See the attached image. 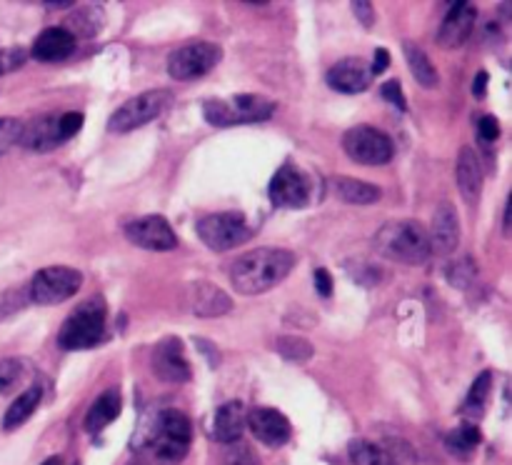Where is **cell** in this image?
<instances>
[{
	"label": "cell",
	"mask_w": 512,
	"mask_h": 465,
	"mask_svg": "<svg viewBox=\"0 0 512 465\" xmlns=\"http://www.w3.org/2000/svg\"><path fill=\"white\" fill-rule=\"evenodd\" d=\"M220 58H223L220 45L208 43V40H193L168 55V73L173 80L188 83V80L203 78L205 73H210L220 63Z\"/></svg>",
	"instance_id": "11"
},
{
	"label": "cell",
	"mask_w": 512,
	"mask_h": 465,
	"mask_svg": "<svg viewBox=\"0 0 512 465\" xmlns=\"http://www.w3.org/2000/svg\"><path fill=\"white\" fill-rule=\"evenodd\" d=\"M223 465H260V460L258 455L250 450V445H245L243 440H238V443L225 445Z\"/></svg>",
	"instance_id": "33"
},
{
	"label": "cell",
	"mask_w": 512,
	"mask_h": 465,
	"mask_svg": "<svg viewBox=\"0 0 512 465\" xmlns=\"http://www.w3.org/2000/svg\"><path fill=\"white\" fill-rule=\"evenodd\" d=\"M48 8H73V3H45Z\"/></svg>",
	"instance_id": "44"
},
{
	"label": "cell",
	"mask_w": 512,
	"mask_h": 465,
	"mask_svg": "<svg viewBox=\"0 0 512 465\" xmlns=\"http://www.w3.org/2000/svg\"><path fill=\"white\" fill-rule=\"evenodd\" d=\"M490 390H493V370H483V373L473 380V385H470L468 398H465L463 405L465 413L483 415L485 403H488L490 398Z\"/></svg>",
	"instance_id": "29"
},
{
	"label": "cell",
	"mask_w": 512,
	"mask_h": 465,
	"mask_svg": "<svg viewBox=\"0 0 512 465\" xmlns=\"http://www.w3.org/2000/svg\"><path fill=\"white\" fill-rule=\"evenodd\" d=\"M28 300H30L28 290H20V288L5 290V293L0 295V318H5V315L10 313H18Z\"/></svg>",
	"instance_id": "37"
},
{
	"label": "cell",
	"mask_w": 512,
	"mask_h": 465,
	"mask_svg": "<svg viewBox=\"0 0 512 465\" xmlns=\"http://www.w3.org/2000/svg\"><path fill=\"white\" fill-rule=\"evenodd\" d=\"M25 60H28V50L20 48V45H15V48H0V75L13 73Z\"/></svg>",
	"instance_id": "36"
},
{
	"label": "cell",
	"mask_w": 512,
	"mask_h": 465,
	"mask_svg": "<svg viewBox=\"0 0 512 465\" xmlns=\"http://www.w3.org/2000/svg\"><path fill=\"white\" fill-rule=\"evenodd\" d=\"M480 440H483V435H480L478 425H475L473 420H465V423H460L458 428H453L445 435V448H448V453L453 455V458L470 460L473 458L475 448L480 445Z\"/></svg>",
	"instance_id": "26"
},
{
	"label": "cell",
	"mask_w": 512,
	"mask_h": 465,
	"mask_svg": "<svg viewBox=\"0 0 512 465\" xmlns=\"http://www.w3.org/2000/svg\"><path fill=\"white\" fill-rule=\"evenodd\" d=\"M75 50V35H70L63 25H53V28H45L43 33L35 38L30 55H33L38 63H60L68 55H73Z\"/></svg>",
	"instance_id": "20"
},
{
	"label": "cell",
	"mask_w": 512,
	"mask_h": 465,
	"mask_svg": "<svg viewBox=\"0 0 512 465\" xmlns=\"http://www.w3.org/2000/svg\"><path fill=\"white\" fill-rule=\"evenodd\" d=\"M150 365H153V373L158 375L163 383L180 385L188 383L193 378V370H190L188 358H185V348L180 343V338H163L153 348V358H150Z\"/></svg>",
	"instance_id": "14"
},
{
	"label": "cell",
	"mask_w": 512,
	"mask_h": 465,
	"mask_svg": "<svg viewBox=\"0 0 512 465\" xmlns=\"http://www.w3.org/2000/svg\"><path fill=\"white\" fill-rule=\"evenodd\" d=\"M328 85L338 93L355 95L363 93L373 83V73H370V63H365L363 58H343L328 70L325 75Z\"/></svg>",
	"instance_id": "19"
},
{
	"label": "cell",
	"mask_w": 512,
	"mask_h": 465,
	"mask_svg": "<svg viewBox=\"0 0 512 465\" xmlns=\"http://www.w3.org/2000/svg\"><path fill=\"white\" fill-rule=\"evenodd\" d=\"M205 120L218 128H228V125H245V123H263L275 113L273 100L263 98V95L240 93L233 98H215L205 100L203 105Z\"/></svg>",
	"instance_id": "6"
},
{
	"label": "cell",
	"mask_w": 512,
	"mask_h": 465,
	"mask_svg": "<svg viewBox=\"0 0 512 465\" xmlns=\"http://www.w3.org/2000/svg\"><path fill=\"white\" fill-rule=\"evenodd\" d=\"M120 408H123V398H120V390L118 388H108L93 400V405L88 408L85 413V430L88 433H100L103 428H108L115 418L120 415Z\"/></svg>",
	"instance_id": "23"
},
{
	"label": "cell",
	"mask_w": 512,
	"mask_h": 465,
	"mask_svg": "<svg viewBox=\"0 0 512 465\" xmlns=\"http://www.w3.org/2000/svg\"><path fill=\"white\" fill-rule=\"evenodd\" d=\"M478 135L485 143H493V140L500 138V120L495 115H483L478 120Z\"/></svg>",
	"instance_id": "39"
},
{
	"label": "cell",
	"mask_w": 512,
	"mask_h": 465,
	"mask_svg": "<svg viewBox=\"0 0 512 465\" xmlns=\"http://www.w3.org/2000/svg\"><path fill=\"white\" fill-rule=\"evenodd\" d=\"M388 63H390L388 50H385V48L375 50V60H373V63H370V73H373V78H375V75L383 73V70L388 68Z\"/></svg>",
	"instance_id": "42"
},
{
	"label": "cell",
	"mask_w": 512,
	"mask_h": 465,
	"mask_svg": "<svg viewBox=\"0 0 512 465\" xmlns=\"http://www.w3.org/2000/svg\"><path fill=\"white\" fill-rule=\"evenodd\" d=\"M343 150L360 165H385L393 160L395 143L388 133L375 125H355L345 130Z\"/></svg>",
	"instance_id": "10"
},
{
	"label": "cell",
	"mask_w": 512,
	"mask_h": 465,
	"mask_svg": "<svg viewBox=\"0 0 512 465\" xmlns=\"http://www.w3.org/2000/svg\"><path fill=\"white\" fill-rule=\"evenodd\" d=\"M373 245L383 258L405 265H420L433 255L428 228L413 218H400L385 223L375 233Z\"/></svg>",
	"instance_id": "3"
},
{
	"label": "cell",
	"mask_w": 512,
	"mask_h": 465,
	"mask_svg": "<svg viewBox=\"0 0 512 465\" xmlns=\"http://www.w3.org/2000/svg\"><path fill=\"white\" fill-rule=\"evenodd\" d=\"M23 378V363L15 358H3L0 360V395L10 393L15 385Z\"/></svg>",
	"instance_id": "34"
},
{
	"label": "cell",
	"mask_w": 512,
	"mask_h": 465,
	"mask_svg": "<svg viewBox=\"0 0 512 465\" xmlns=\"http://www.w3.org/2000/svg\"><path fill=\"white\" fill-rule=\"evenodd\" d=\"M40 400H43V388L40 385H30V388H25L23 393L18 395V398L10 403V408L5 410L3 415V430H15L20 428L23 423H28L30 415L38 410Z\"/></svg>",
	"instance_id": "25"
},
{
	"label": "cell",
	"mask_w": 512,
	"mask_h": 465,
	"mask_svg": "<svg viewBox=\"0 0 512 465\" xmlns=\"http://www.w3.org/2000/svg\"><path fill=\"white\" fill-rule=\"evenodd\" d=\"M403 53H405V60H408L410 70H413L415 80H418L420 85H425V88H435V85L440 83V75H438V70H435L433 60L428 58V53H425L420 45L405 40Z\"/></svg>",
	"instance_id": "27"
},
{
	"label": "cell",
	"mask_w": 512,
	"mask_h": 465,
	"mask_svg": "<svg viewBox=\"0 0 512 465\" xmlns=\"http://www.w3.org/2000/svg\"><path fill=\"white\" fill-rule=\"evenodd\" d=\"M80 285H83L80 270L70 265H48V268H40L28 283V298L30 303L38 305H58L73 298Z\"/></svg>",
	"instance_id": "9"
},
{
	"label": "cell",
	"mask_w": 512,
	"mask_h": 465,
	"mask_svg": "<svg viewBox=\"0 0 512 465\" xmlns=\"http://www.w3.org/2000/svg\"><path fill=\"white\" fill-rule=\"evenodd\" d=\"M330 188H333V193L338 195L343 203L350 205L378 203L380 195H383V190H380L378 185L365 183V180L360 178H345V175H335V178L330 180Z\"/></svg>",
	"instance_id": "24"
},
{
	"label": "cell",
	"mask_w": 512,
	"mask_h": 465,
	"mask_svg": "<svg viewBox=\"0 0 512 465\" xmlns=\"http://www.w3.org/2000/svg\"><path fill=\"white\" fill-rule=\"evenodd\" d=\"M313 278H315V288H318V293L323 295V298H328V295L333 293V278L328 275V270L318 268Z\"/></svg>",
	"instance_id": "40"
},
{
	"label": "cell",
	"mask_w": 512,
	"mask_h": 465,
	"mask_svg": "<svg viewBox=\"0 0 512 465\" xmlns=\"http://www.w3.org/2000/svg\"><path fill=\"white\" fill-rule=\"evenodd\" d=\"M130 465H145V463H140V460H135V463H130Z\"/></svg>",
	"instance_id": "46"
},
{
	"label": "cell",
	"mask_w": 512,
	"mask_h": 465,
	"mask_svg": "<svg viewBox=\"0 0 512 465\" xmlns=\"http://www.w3.org/2000/svg\"><path fill=\"white\" fill-rule=\"evenodd\" d=\"M430 250L438 255H450L460 245V218L453 203L443 200L433 213V225L428 230Z\"/></svg>",
	"instance_id": "18"
},
{
	"label": "cell",
	"mask_w": 512,
	"mask_h": 465,
	"mask_svg": "<svg viewBox=\"0 0 512 465\" xmlns=\"http://www.w3.org/2000/svg\"><path fill=\"white\" fill-rule=\"evenodd\" d=\"M268 195L273 200V205H278V208L298 210L305 208L310 203V198H313V183L295 165H283L273 175V180H270Z\"/></svg>",
	"instance_id": "12"
},
{
	"label": "cell",
	"mask_w": 512,
	"mask_h": 465,
	"mask_svg": "<svg viewBox=\"0 0 512 465\" xmlns=\"http://www.w3.org/2000/svg\"><path fill=\"white\" fill-rule=\"evenodd\" d=\"M20 133H23V120L10 118V115L0 118V158L20 143Z\"/></svg>",
	"instance_id": "32"
},
{
	"label": "cell",
	"mask_w": 512,
	"mask_h": 465,
	"mask_svg": "<svg viewBox=\"0 0 512 465\" xmlns=\"http://www.w3.org/2000/svg\"><path fill=\"white\" fill-rule=\"evenodd\" d=\"M275 350H278L285 360H295V363L313 358L315 353L313 343H308V340L300 338V335H283V338L275 340Z\"/></svg>",
	"instance_id": "30"
},
{
	"label": "cell",
	"mask_w": 512,
	"mask_h": 465,
	"mask_svg": "<svg viewBox=\"0 0 512 465\" xmlns=\"http://www.w3.org/2000/svg\"><path fill=\"white\" fill-rule=\"evenodd\" d=\"M193 443V423L183 410H158L145 433V448L155 465H180Z\"/></svg>",
	"instance_id": "2"
},
{
	"label": "cell",
	"mask_w": 512,
	"mask_h": 465,
	"mask_svg": "<svg viewBox=\"0 0 512 465\" xmlns=\"http://www.w3.org/2000/svg\"><path fill=\"white\" fill-rule=\"evenodd\" d=\"M125 238L133 245L143 250H155V253H165L178 245L173 228L163 215H143L135 218L133 223L125 225Z\"/></svg>",
	"instance_id": "13"
},
{
	"label": "cell",
	"mask_w": 512,
	"mask_h": 465,
	"mask_svg": "<svg viewBox=\"0 0 512 465\" xmlns=\"http://www.w3.org/2000/svg\"><path fill=\"white\" fill-rule=\"evenodd\" d=\"M475 273H478V270H475V260L460 258L448 268V280L453 285H458V288H468L470 280H475Z\"/></svg>",
	"instance_id": "35"
},
{
	"label": "cell",
	"mask_w": 512,
	"mask_h": 465,
	"mask_svg": "<svg viewBox=\"0 0 512 465\" xmlns=\"http://www.w3.org/2000/svg\"><path fill=\"white\" fill-rule=\"evenodd\" d=\"M185 308L193 315L200 318H220L228 310H233V300L225 293L223 288H218L215 283L208 280H195L185 290Z\"/></svg>",
	"instance_id": "16"
},
{
	"label": "cell",
	"mask_w": 512,
	"mask_h": 465,
	"mask_svg": "<svg viewBox=\"0 0 512 465\" xmlns=\"http://www.w3.org/2000/svg\"><path fill=\"white\" fill-rule=\"evenodd\" d=\"M245 425L253 430L255 438L260 440L268 448H280L290 440L293 435V428H290V420L285 418L280 410L265 408V405H258V408H250L245 413Z\"/></svg>",
	"instance_id": "15"
},
{
	"label": "cell",
	"mask_w": 512,
	"mask_h": 465,
	"mask_svg": "<svg viewBox=\"0 0 512 465\" xmlns=\"http://www.w3.org/2000/svg\"><path fill=\"white\" fill-rule=\"evenodd\" d=\"M295 265V255L285 248H255L230 265V283L243 295H260L283 283Z\"/></svg>",
	"instance_id": "1"
},
{
	"label": "cell",
	"mask_w": 512,
	"mask_h": 465,
	"mask_svg": "<svg viewBox=\"0 0 512 465\" xmlns=\"http://www.w3.org/2000/svg\"><path fill=\"white\" fill-rule=\"evenodd\" d=\"M485 85H488V73H485V70H480L478 78H475V83H473V95H475V98H483V95H485Z\"/></svg>",
	"instance_id": "43"
},
{
	"label": "cell",
	"mask_w": 512,
	"mask_h": 465,
	"mask_svg": "<svg viewBox=\"0 0 512 465\" xmlns=\"http://www.w3.org/2000/svg\"><path fill=\"white\" fill-rule=\"evenodd\" d=\"M173 105V93L165 88L145 90V93L133 95L130 100H125L108 120V130L115 135L130 133V130H138L140 125L153 123L155 118L165 113V110Z\"/></svg>",
	"instance_id": "7"
},
{
	"label": "cell",
	"mask_w": 512,
	"mask_h": 465,
	"mask_svg": "<svg viewBox=\"0 0 512 465\" xmlns=\"http://www.w3.org/2000/svg\"><path fill=\"white\" fill-rule=\"evenodd\" d=\"M455 180L468 203H475L483 190V165L470 145H463L458 153V165H455Z\"/></svg>",
	"instance_id": "22"
},
{
	"label": "cell",
	"mask_w": 512,
	"mask_h": 465,
	"mask_svg": "<svg viewBox=\"0 0 512 465\" xmlns=\"http://www.w3.org/2000/svg\"><path fill=\"white\" fill-rule=\"evenodd\" d=\"M40 465H60V458H58V455H53V458L43 460V463H40Z\"/></svg>",
	"instance_id": "45"
},
{
	"label": "cell",
	"mask_w": 512,
	"mask_h": 465,
	"mask_svg": "<svg viewBox=\"0 0 512 465\" xmlns=\"http://www.w3.org/2000/svg\"><path fill=\"white\" fill-rule=\"evenodd\" d=\"M353 13L358 15L360 18V23L365 25V28H370V25H373V20H375V13H373V5L370 3H353Z\"/></svg>",
	"instance_id": "41"
},
{
	"label": "cell",
	"mask_w": 512,
	"mask_h": 465,
	"mask_svg": "<svg viewBox=\"0 0 512 465\" xmlns=\"http://www.w3.org/2000/svg\"><path fill=\"white\" fill-rule=\"evenodd\" d=\"M80 128H83V113H78V110H68V113L58 115H35L33 120L23 123L18 145H23L30 153H50L58 145L68 143Z\"/></svg>",
	"instance_id": "5"
},
{
	"label": "cell",
	"mask_w": 512,
	"mask_h": 465,
	"mask_svg": "<svg viewBox=\"0 0 512 465\" xmlns=\"http://www.w3.org/2000/svg\"><path fill=\"white\" fill-rule=\"evenodd\" d=\"M475 20H478V8H475V5L453 3L448 13H445L443 23H440L438 43L448 50L465 45L470 35H473Z\"/></svg>",
	"instance_id": "17"
},
{
	"label": "cell",
	"mask_w": 512,
	"mask_h": 465,
	"mask_svg": "<svg viewBox=\"0 0 512 465\" xmlns=\"http://www.w3.org/2000/svg\"><path fill=\"white\" fill-rule=\"evenodd\" d=\"M105 318H108V308H105V300L100 295L83 300L60 325L58 345L63 350L93 348L103 338Z\"/></svg>",
	"instance_id": "4"
},
{
	"label": "cell",
	"mask_w": 512,
	"mask_h": 465,
	"mask_svg": "<svg viewBox=\"0 0 512 465\" xmlns=\"http://www.w3.org/2000/svg\"><path fill=\"white\" fill-rule=\"evenodd\" d=\"M195 230H198V238L203 240L210 250H215V253L240 248V245H245L255 235L253 225H250L248 220H245V215L238 213V210L205 215V218L198 220Z\"/></svg>",
	"instance_id": "8"
},
{
	"label": "cell",
	"mask_w": 512,
	"mask_h": 465,
	"mask_svg": "<svg viewBox=\"0 0 512 465\" xmlns=\"http://www.w3.org/2000/svg\"><path fill=\"white\" fill-rule=\"evenodd\" d=\"M350 460H353V465H398V460L388 448L365 438H355L350 443Z\"/></svg>",
	"instance_id": "28"
},
{
	"label": "cell",
	"mask_w": 512,
	"mask_h": 465,
	"mask_svg": "<svg viewBox=\"0 0 512 465\" xmlns=\"http://www.w3.org/2000/svg\"><path fill=\"white\" fill-rule=\"evenodd\" d=\"M245 413L248 410H245V405L240 400H228V403L220 405L213 415V428H210V435H213L215 443H238L245 430Z\"/></svg>",
	"instance_id": "21"
},
{
	"label": "cell",
	"mask_w": 512,
	"mask_h": 465,
	"mask_svg": "<svg viewBox=\"0 0 512 465\" xmlns=\"http://www.w3.org/2000/svg\"><path fill=\"white\" fill-rule=\"evenodd\" d=\"M93 18H100V10L98 8L75 10V13L70 15V20H68L70 28H65V30H68L70 35H75V33L95 35V33H98V28H100V23H103V20H93Z\"/></svg>",
	"instance_id": "31"
},
{
	"label": "cell",
	"mask_w": 512,
	"mask_h": 465,
	"mask_svg": "<svg viewBox=\"0 0 512 465\" xmlns=\"http://www.w3.org/2000/svg\"><path fill=\"white\" fill-rule=\"evenodd\" d=\"M380 95H383L388 103H393L395 108L400 110V113H405V110H408V100H405L403 85H400V80H388V83L380 88Z\"/></svg>",
	"instance_id": "38"
}]
</instances>
